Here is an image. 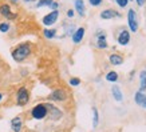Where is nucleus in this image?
<instances>
[{
  "instance_id": "nucleus-1",
  "label": "nucleus",
  "mask_w": 146,
  "mask_h": 132,
  "mask_svg": "<svg viewBox=\"0 0 146 132\" xmlns=\"http://www.w3.org/2000/svg\"><path fill=\"white\" fill-rule=\"evenodd\" d=\"M30 53H31V45L28 43H23L12 51V57L16 62H23L28 57Z\"/></svg>"
},
{
  "instance_id": "nucleus-10",
  "label": "nucleus",
  "mask_w": 146,
  "mask_h": 132,
  "mask_svg": "<svg viewBox=\"0 0 146 132\" xmlns=\"http://www.w3.org/2000/svg\"><path fill=\"white\" fill-rule=\"evenodd\" d=\"M97 47L99 49H106L107 48V41H106V35L102 32V33H98L97 36Z\"/></svg>"
},
{
  "instance_id": "nucleus-11",
  "label": "nucleus",
  "mask_w": 146,
  "mask_h": 132,
  "mask_svg": "<svg viewBox=\"0 0 146 132\" xmlns=\"http://www.w3.org/2000/svg\"><path fill=\"white\" fill-rule=\"evenodd\" d=\"M46 107H47V111H51V115H50V118H51L52 120H58L59 118H60V116H62L60 111L58 110V108H55L52 104H46Z\"/></svg>"
},
{
  "instance_id": "nucleus-9",
  "label": "nucleus",
  "mask_w": 146,
  "mask_h": 132,
  "mask_svg": "<svg viewBox=\"0 0 146 132\" xmlns=\"http://www.w3.org/2000/svg\"><path fill=\"white\" fill-rule=\"evenodd\" d=\"M129 41H130V33H129L126 30L119 32V35H118V43L121 45H127Z\"/></svg>"
},
{
  "instance_id": "nucleus-29",
  "label": "nucleus",
  "mask_w": 146,
  "mask_h": 132,
  "mask_svg": "<svg viewBox=\"0 0 146 132\" xmlns=\"http://www.w3.org/2000/svg\"><path fill=\"white\" fill-rule=\"evenodd\" d=\"M137 3H138V5H141L142 7V5L145 4V0H137Z\"/></svg>"
},
{
  "instance_id": "nucleus-22",
  "label": "nucleus",
  "mask_w": 146,
  "mask_h": 132,
  "mask_svg": "<svg viewBox=\"0 0 146 132\" xmlns=\"http://www.w3.org/2000/svg\"><path fill=\"white\" fill-rule=\"evenodd\" d=\"M54 0H39L38 1V7H50Z\"/></svg>"
},
{
  "instance_id": "nucleus-17",
  "label": "nucleus",
  "mask_w": 146,
  "mask_h": 132,
  "mask_svg": "<svg viewBox=\"0 0 146 132\" xmlns=\"http://www.w3.org/2000/svg\"><path fill=\"white\" fill-rule=\"evenodd\" d=\"M75 9L80 16H84V3H83V0H75Z\"/></svg>"
},
{
  "instance_id": "nucleus-7",
  "label": "nucleus",
  "mask_w": 146,
  "mask_h": 132,
  "mask_svg": "<svg viewBox=\"0 0 146 132\" xmlns=\"http://www.w3.org/2000/svg\"><path fill=\"white\" fill-rule=\"evenodd\" d=\"M0 15L4 16V18H7V19H15L16 18V13L11 12V7H9V4H1L0 5Z\"/></svg>"
},
{
  "instance_id": "nucleus-25",
  "label": "nucleus",
  "mask_w": 146,
  "mask_h": 132,
  "mask_svg": "<svg viewBox=\"0 0 146 132\" xmlns=\"http://www.w3.org/2000/svg\"><path fill=\"white\" fill-rule=\"evenodd\" d=\"M115 1H117V4L119 5V7H122V8H123V7H126V5H127V3H129V0H115Z\"/></svg>"
},
{
  "instance_id": "nucleus-24",
  "label": "nucleus",
  "mask_w": 146,
  "mask_h": 132,
  "mask_svg": "<svg viewBox=\"0 0 146 132\" xmlns=\"http://www.w3.org/2000/svg\"><path fill=\"white\" fill-rule=\"evenodd\" d=\"M70 84H71V85H74V87H75V85H79L80 80L78 79V77H71V79H70Z\"/></svg>"
},
{
  "instance_id": "nucleus-5",
  "label": "nucleus",
  "mask_w": 146,
  "mask_h": 132,
  "mask_svg": "<svg viewBox=\"0 0 146 132\" xmlns=\"http://www.w3.org/2000/svg\"><path fill=\"white\" fill-rule=\"evenodd\" d=\"M66 97H67V95L63 89H55L48 96V99L50 100H54V101H63V100H66Z\"/></svg>"
},
{
  "instance_id": "nucleus-13",
  "label": "nucleus",
  "mask_w": 146,
  "mask_h": 132,
  "mask_svg": "<svg viewBox=\"0 0 146 132\" xmlns=\"http://www.w3.org/2000/svg\"><path fill=\"white\" fill-rule=\"evenodd\" d=\"M135 101H137L138 106L143 107V108L146 110V95L145 93H142V92L138 91V92L135 93Z\"/></svg>"
},
{
  "instance_id": "nucleus-4",
  "label": "nucleus",
  "mask_w": 146,
  "mask_h": 132,
  "mask_svg": "<svg viewBox=\"0 0 146 132\" xmlns=\"http://www.w3.org/2000/svg\"><path fill=\"white\" fill-rule=\"evenodd\" d=\"M127 20H129V27L131 32L138 31V20H137V13L134 9H129L127 12Z\"/></svg>"
},
{
  "instance_id": "nucleus-12",
  "label": "nucleus",
  "mask_w": 146,
  "mask_h": 132,
  "mask_svg": "<svg viewBox=\"0 0 146 132\" xmlns=\"http://www.w3.org/2000/svg\"><path fill=\"white\" fill-rule=\"evenodd\" d=\"M83 36H84V28L83 27H80V28H78V30L74 32V35H72V41H74L75 44L80 43L82 39H83Z\"/></svg>"
},
{
  "instance_id": "nucleus-23",
  "label": "nucleus",
  "mask_w": 146,
  "mask_h": 132,
  "mask_svg": "<svg viewBox=\"0 0 146 132\" xmlns=\"http://www.w3.org/2000/svg\"><path fill=\"white\" fill-rule=\"evenodd\" d=\"M9 24L8 23H0V32H8Z\"/></svg>"
},
{
  "instance_id": "nucleus-31",
  "label": "nucleus",
  "mask_w": 146,
  "mask_h": 132,
  "mask_svg": "<svg viewBox=\"0 0 146 132\" xmlns=\"http://www.w3.org/2000/svg\"><path fill=\"white\" fill-rule=\"evenodd\" d=\"M12 1H18V0H12Z\"/></svg>"
},
{
  "instance_id": "nucleus-2",
  "label": "nucleus",
  "mask_w": 146,
  "mask_h": 132,
  "mask_svg": "<svg viewBox=\"0 0 146 132\" xmlns=\"http://www.w3.org/2000/svg\"><path fill=\"white\" fill-rule=\"evenodd\" d=\"M31 115H32V118L36 119V120L44 119L46 116L48 115V111H47L46 104H38V106H35L31 110Z\"/></svg>"
},
{
  "instance_id": "nucleus-28",
  "label": "nucleus",
  "mask_w": 146,
  "mask_h": 132,
  "mask_svg": "<svg viewBox=\"0 0 146 132\" xmlns=\"http://www.w3.org/2000/svg\"><path fill=\"white\" fill-rule=\"evenodd\" d=\"M72 16H74V11H72V9H68V11H67V18H72Z\"/></svg>"
},
{
  "instance_id": "nucleus-27",
  "label": "nucleus",
  "mask_w": 146,
  "mask_h": 132,
  "mask_svg": "<svg viewBox=\"0 0 146 132\" xmlns=\"http://www.w3.org/2000/svg\"><path fill=\"white\" fill-rule=\"evenodd\" d=\"M50 7H51V8H52L54 11H56V9H58V7H59V4H58L56 1H52V3H51V5H50Z\"/></svg>"
},
{
  "instance_id": "nucleus-3",
  "label": "nucleus",
  "mask_w": 146,
  "mask_h": 132,
  "mask_svg": "<svg viewBox=\"0 0 146 132\" xmlns=\"http://www.w3.org/2000/svg\"><path fill=\"white\" fill-rule=\"evenodd\" d=\"M30 100V93H28V89L26 87H22L18 91V95H16V101H18V106H26Z\"/></svg>"
},
{
  "instance_id": "nucleus-30",
  "label": "nucleus",
  "mask_w": 146,
  "mask_h": 132,
  "mask_svg": "<svg viewBox=\"0 0 146 132\" xmlns=\"http://www.w3.org/2000/svg\"><path fill=\"white\" fill-rule=\"evenodd\" d=\"M1 99H3V95H1V93H0V101H1Z\"/></svg>"
},
{
  "instance_id": "nucleus-8",
  "label": "nucleus",
  "mask_w": 146,
  "mask_h": 132,
  "mask_svg": "<svg viewBox=\"0 0 146 132\" xmlns=\"http://www.w3.org/2000/svg\"><path fill=\"white\" fill-rule=\"evenodd\" d=\"M22 125H23V120L20 116H16L11 120V128L13 132H20L22 131Z\"/></svg>"
},
{
  "instance_id": "nucleus-18",
  "label": "nucleus",
  "mask_w": 146,
  "mask_h": 132,
  "mask_svg": "<svg viewBox=\"0 0 146 132\" xmlns=\"http://www.w3.org/2000/svg\"><path fill=\"white\" fill-rule=\"evenodd\" d=\"M141 85H139V92L143 93V91H146V74L145 72H141Z\"/></svg>"
},
{
  "instance_id": "nucleus-19",
  "label": "nucleus",
  "mask_w": 146,
  "mask_h": 132,
  "mask_svg": "<svg viewBox=\"0 0 146 132\" xmlns=\"http://www.w3.org/2000/svg\"><path fill=\"white\" fill-rule=\"evenodd\" d=\"M106 80L107 81H110V83H114V81L118 80V74L114 72V71H111V72H109V74L106 75Z\"/></svg>"
},
{
  "instance_id": "nucleus-20",
  "label": "nucleus",
  "mask_w": 146,
  "mask_h": 132,
  "mask_svg": "<svg viewBox=\"0 0 146 132\" xmlns=\"http://www.w3.org/2000/svg\"><path fill=\"white\" fill-rule=\"evenodd\" d=\"M99 123V115H98V110L95 107H93V125L97 127Z\"/></svg>"
},
{
  "instance_id": "nucleus-21",
  "label": "nucleus",
  "mask_w": 146,
  "mask_h": 132,
  "mask_svg": "<svg viewBox=\"0 0 146 132\" xmlns=\"http://www.w3.org/2000/svg\"><path fill=\"white\" fill-rule=\"evenodd\" d=\"M44 37H47V39H52V37H55V35H56V30H44Z\"/></svg>"
},
{
  "instance_id": "nucleus-6",
  "label": "nucleus",
  "mask_w": 146,
  "mask_h": 132,
  "mask_svg": "<svg viewBox=\"0 0 146 132\" xmlns=\"http://www.w3.org/2000/svg\"><path fill=\"white\" fill-rule=\"evenodd\" d=\"M58 16H59V12L56 11H52V12H50L48 15H46L44 18H43V24L44 26H52L54 23L58 20Z\"/></svg>"
},
{
  "instance_id": "nucleus-16",
  "label": "nucleus",
  "mask_w": 146,
  "mask_h": 132,
  "mask_svg": "<svg viewBox=\"0 0 146 132\" xmlns=\"http://www.w3.org/2000/svg\"><path fill=\"white\" fill-rule=\"evenodd\" d=\"M111 91H113V96H114V99L117 101H122V99H123V96H122V92H121L119 87H117V85H114V87L111 88Z\"/></svg>"
},
{
  "instance_id": "nucleus-15",
  "label": "nucleus",
  "mask_w": 146,
  "mask_h": 132,
  "mask_svg": "<svg viewBox=\"0 0 146 132\" xmlns=\"http://www.w3.org/2000/svg\"><path fill=\"white\" fill-rule=\"evenodd\" d=\"M114 16H119V13L115 12V11H113V9H106V11H103V12L101 13V18L105 19V20L114 18Z\"/></svg>"
},
{
  "instance_id": "nucleus-32",
  "label": "nucleus",
  "mask_w": 146,
  "mask_h": 132,
  "mask_svg": "<svg viewBox=\"0 0 146 132\" xmlns=\"http://www.w3.org/2000/svg\"><path fill=\"white\" fill-rule=\"evenodd\" d=\"M26 1H31V0H26Z\"/></svg>"
},
{
  "instance_id": "nucleus-14",
  "label": "nucleus",
  "mask_w": 146,
  "mask_h": 132,
  "mask_svg": "<svg viewBox=\"0 0 146 132\" xmlns=\"http://www.w3.org/2000/svg\"><path fill=\"white\" fill-rule=\"evenodd\" d=\"M110 63L113 64V66H121L122 63H123V57L121 56V55H117V53H113V55H110Z\"/></svg>"
},
{
  "instance_id": "nucleus-26",
  "label": "nucleus",
  "mask_w": 146,
  "mask_h": 132,
  "mask_svg": "<svg viewBox=\"0 0 146 132\" xmlns=\"http://www.w3.org/2000/svg\"><path fill=\"white\" fill-rule=\"evenodd\" d=\"M89 1H90V4L94 5V7H98L102 3V0H89Z\"/></svg>"
}]
</instances>
